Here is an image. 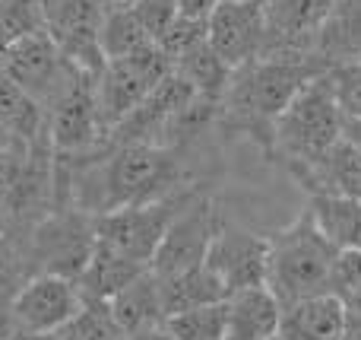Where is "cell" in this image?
Masks as SVG:
<instances>
[{"instance_id": "6da1fadb", "label": "cell", "mask_w": 361, "mask_h": 340, "mask_svg": "<svg viewBox=\"0 0 361 340\" xmlns=\"http://www.w3.org/2000/svg\"><path fill=\"white\" fill-rule=\"evenodd\" d=\"M178 178V159L169 146L159 143H118L102 159H89L82 165V182L73 184L86 213H108L130 204L156 201L169 194Z\"/></svg>"}, {"instance_id": "7a4b0ae2", "label": "cell", "mask_w": 361, "mask_h": 340, "mask_svg": "<svg viewBox=\"0 0 361 340\" xmlns=\"http://www.w3.org/2000/svg\"><path fill=\"white\" fill-rule=\"evenodd\" d=\"M324 70L326 67H317L307 54H260L231 70L228 89L219 105L241 131L273 134V121L292 102V95Z\"/></svg>"}, {"instance_id": "3957f363", "label": "cell", "mask_w": 361, "mask_h": 340, "mask_svg": "<svg viewBox=\"0 0 361 340\" xmlns=\"http://www.w3.org/2000/svg\"><path fill=\"white\" fill-rule=\"evenodd\" d=\"M333 258L336 245H330V239L314 223L311 210H305L292 226L269 235L267 286L279 296V303L330 293Z\"/></svg>"}, {"instance_id": "277c9868", "label": "cell", "mask_w": 361, "mask_h": 340, "mask_svg": "<svg viewBox=\"0 0 361 340\" xmlns=\"http://www.w3.org/2000/svg\"><path fill=\"white\" fill-rule=\"evenodd\" d=\"M343 137V112L330 76L314 74L273 121V140L292 163H314Z\"/></svg>"}, {"instance_id": "5b68a950", "label": "cell", "mask_w": 361, "mask_h": 340, "mask_svg": "<svg viewBox=\"0 0 361 340\" xmlns=\"http://www.w3.org/2000/svg\"><path fill=\"white\" fill-rule=\"evenodd\" d=\"M190 197H193L190 191L187 194L169 191V194L156 197V201H143V204H130V207L108 210V213H95L92 216L95 248L111 252L124 261H133V264L149 267L169 223L184 210V204Z\"/></svg>"}, {"instance_id": "8992f818", "label": "cell", "mask_w": 361, "mask_h": 340, "mask_svg": "<svg viewBox=\"0 0 361 340\" xmlns=\"http://www.w3.org/2000/svg\"><path fill=\"white\" fill-rule=\"evenodd\" d=\"M169 74H171V57L156 42L146 45L137 54L105 61L102 74L95 76V105H99V118L105 134H111L114 124H121L149 95V89Z\"/></svg>"}, {"instance_id": "52a82bcc", "label": "cell", "mask_w": 361, "mask_h": 340, "mask_svg": "<svg viewBox=\"0 0 361 340\" xmlns=\"http://www.w3.org/2000/svg\"><path fill=\"white\" fill-rule=\"evenodd\" d=\"M0 74H6L29 95H35L42 102V108H51L82 76L61 54V48L44 29L23 35L6 51H0Z\"/></svg>"}, {"instance_id": "ba28073f", "label": "cell", "mask_w": 361, "mask_h": 340, "mask_svg": "<svg viewBox=\"0 0 361 340\" xmlns=\"http://www.w3.org/2000/svg\"><path fill=\"white\" fill-rule=\"evenodd\" d=\"M222 213H219L216 201L209 197H197L184 204V210L169 223L162 242H159L156 254L149 261V271L156 277H175L190 267H200L206 261L216 233L222 229Z\"/></svg>"}, {"instance_id": "9c48e42d", "label": "cell", "mask_w": 361, "mask_h": 340, "mask_svg": "<svg viewBox=\"0 0 361 340\" xmlns=\"http://www.w3.org/2000/svg\"><path fill=\"white\" fill-rule=\"evenodd\" d=\"M102 16H105L102 0H42L44 32L54 38L61 54L92 80L105 67V57L99 48Z\"/></svg>"}, {"instance_id": "30bf717a", "label": "cell", "mask_w": 361, "mask_h": 340, "mask_svg": "<svg viewBox=\"0 0 361 340\" xmlns=\"http://www.w3.org/2000/svg\"><path fill=\"white\" fill-rule=\"evenodd\" d=\"M86 309L76 280L61 274H35L13 296V328L23 334H57Z\"/></svg>"}, {"instance_id": "8fae6325", "label": "cell", "mask_w": 361, "mask_h": 340, "mask_svg": "<svg viewBox=\"0 0 361 340\" xmlns=\"http://www.w3.org/2000/svg\"><path fill=\"white\" fill-rule=\"evenodd\" d=\"M206 42L231 70L260 57L267 48L263 0H219L206 19Z\"/></svg>"}, {"instance_id": "7c38bea8", "label": "cell", "mask_w": 361, "mask_h": 340, "mask_svg": "<svg viewBox=\"0 0 361 340\" xmlns=\"http://www.w3.org/2000/svg\"><path fill=\"white\" fill-rule=\"evenodd\" d=\"M95 248L92 213L67 210L54 213L35 226V261H42V274L80 280Z\"/></svg>"}, {"instance_id": "4fadbf2b", "label": "cell", "mask_w": 361, "mask_h": 340, "mask_svg": "<svg viewBox=\"0 0 361 340\" xmlns=\"http://www.w3.org/2000/svg\"><path fill=\"white\" fill-rule=\"evenodd\" d=\"M203 264L222 280L228 296L238 290H247V286H263L269 264V239L222 223Z\"/></svg>"}, {"instance_id": "5bb4252c", "label": "cell", "mask_w": 361, "mask_h": 340, "mask_svg": "<svg viewBox=\"0 0 361 340\" xmlns=\"http://www.w3.org/2000/svg\"><path fill=\"white\" fill-rule=\"evenodd\" d=\"M105 134L95 105V80L82 74L61 99L51 105L48 137L61 156H80L95 150L99 137Z\"/></svg>"}, {"instance_id": "9a60e30c", "label": "cell", "mask_w": 361, "mask_h": 340, "mask_svg": "<svg viewBox=\"0 0 361 340\" xmlns=\"http://www.w3.org/2000/svg\"><path fill=\"white\" fill-rule=\"evenodd\" d=\"M336 0H263L269 54H292L301 42L317 35ZM263 48V54H267Z\"/></svg>"}, {"instance_id": "2e32d148", "label": "cell", "mask_w": 361, "mask_h": 340, "mask_svg": "<svg viewBox=\"0 0 361 340\" xmlns=\"http://www.w3.org/2000/svg\"><path fill=\"white\" fill-rule=\"evenodd\" d=\"M349 322V309L336 293H317L295 303H282V340H339Z\"/></svg>"}, {"instance_id": "e0dca14e", "label": "cell", "mask_w": 361, "mask_h": 340, "mask_svg": "<svg viewBox=\"0 0 361 340\" xmlns=\"http://www.w3.org/2000/svg\"><path fill=\"white\" fill-rule=\"evenodd\" d=\"M282 303L267 283L225 299V340H267L279 334Z\"/></svg>"}, {"instance_id": "ac0fdd59", "label": "cell", "mask_w": 361, "mask_h": 340, "mask_svg": "<svg viewBox=\"0 0 361 340\" xmlns=\"http://www.w3.org/2000/svg\"><path fill=\"white\" fill-rule=\"evenodd\" d=\"M292 175L307 191H330L361 201V153L343 137L314 163H292Z\"/></svg>"}, {"instance_id": "d6986e66", "label": "cell", "mask_w": 361, "mask_h": 340, "mask_svg": "<svg viewBox=\"0 0 361 340\" xmlns=\"http://www.w3.org/2000/svg\"><path fill=\"white\" fill-rule=\"evenodd\" d=\"M102 305H105L111 324L118 328V334H133V331L156 328V324L165 322L162 290H159V277L152 271H143L140 277H133L130 283L121 286Z\"/></svg>"}, {"instance_id": "ffe728a7", "label": "cell", "mask_w": 361, "mask_h": 340, "mask_svg": "<svg viewBox=\"0 0 361 340\" xmlns=\"http://www.w3.org/2000/svg\"><path fill=\"white\" fill-rule=\"evenodd\" d=\"M171 67H175L178 76H184V80L190 83L197 99L209 102V105L222 102L225 89H228V80H231V67L212 51V45L206 42V38L190 45L187 51H180L175 61H171Z\"/></svg>"}, {"instance_id": "44dd1931", "label": "cell", "mask_w": 361, "mask_h": 340, "mask_svg": "<svg viewBox=\"0 0 361 340\" xmlns=\"http://www.w3.org/2000/svg\"><path fill=\"white\" fill-rule=\"evenodd\" d=\"M311 210L317 229L330 239L336 248H361V201L345 194H330V191H314Z\"/></svg>"}, {"instance_id": "7402d4cb", "label": "cell", "mask_w": 361, "mask_h": 340, "mask_svg": "<svg viewBox=\"0 0 361 340\" xmlns=\"http://www.w3.org/2000/svg\"><path fill=\"white\" fill-rule=\"evenodd\" d=\"M44 124V108L35 95H29L19 83L0 74V131L13 143H35Z\"/></svg>"}, {"instance_id": "603a6c76", "label": "cell", "mask_w": 361, "mask_h": 340, "mask_svg": "<svg viewBox=\"0 0 361 340\" xmlns=\"http://www.w3.org/2000/svg\"><path fill=\"white\" fill-rule=\"evenodd\" d=\"M159 290H162L165 318L175 315V312L190 309V305H203V303H219V299H228L222 280H219L206 264L190 267V271L175 274V277H159Z\"/></svg>"}, {"instance_id": "cb8c5ba5", "label": "cell", "mask_w": 361, "mask_h": 340, "mask_svg": "<svg viewBox=\"0 0 361 340\" xmlns=\"http://www.w3.org/2000/svg\"><path fill=\"white\" fill-rule=\"evenodd\" d=\"M146 45H152V38L143 29V23H140V16L133 13L130 4L105 6V16H102V25H99V48L105 61L137 54Z\"/></svg>"}, {"instance_id": "d4e9b609", "label": "cell", "mask_w": 361, "mask_h": 340, "mask_svg": "<svg viewBox=\"0 0 361 340\" xmlns=\"http://www.w3.org/2000/svg\"><path fill=\"white\" fill-rule=\"evenodd\" d=\"M162 324L175 340H225V299L190 305L169 315Z\"/></svg>"}, {"instance_id": "484cf974", "label": "cell", "mask_w": 361, "mask_h": 340, "mask_svg": "<svg viewBox=\"0 0 361 340\" xmlns=\"http://www.w3.org/2000/svg\"><path fill=\"white\" fill-rule=\"evenodd\" d=\"M38 29H44L42 0H0V51Z\"/></svg>"}, {"instance_id": "4316f807", "label": "cell", "mask_w": 361, "mask_h": 340, "mask_svg": "<svg viewBox=\"0 0 361 340\" xmlns=\"http://www.w3.org/2000/svg\"><path fill=\"white\" fill-rule=\"evenodd\" d=\"M326 76H330V86L343 118H358L361 115V57L358 61L333 64V67H326Z\"/></svg>"}, {"instance_id": "83f0119b", "label": "cell", "mask_w": 361, "mask_h": 340, "mask_svg": "<svg viewBox=\"0 0 361 340\" xmlns=\"http://www.w3.org/2000/svg\"><path fill=\"white\" fill-rule=\"evenodd\" d=\"M25 143H0V213L13 210L23 188V172H25Z\"/></svg>"}, {"instance_id": "f1b7e54d", "label": "cell", "mask_w": 361, "mask_h": 340, "mask_svg": "<svg viewBox=\"0 0 361 340\" xmlns=\"http://www.w3.org/2000/svg\"><path fill=\"white\" fill-rule=\"evenodd\" d=\"M130 6H133V13L140 16L143 29L149 32L152 42H159V38H162L178 19L175 0H133Z\"/></svg>"}, {"instance_id": "f546056e", "label": "cell", "mask_w": 361, "mask_h": 340, "mask_svg": "<svg viewBox=\"0 0 361 340\" xmlns=\"http://www.w3.org/2000/svg\"><path fill=\"white\" fill-rule=\"evenodd\" d=\"M361 283V248H336V258L330 267V293L339 299Z\"/></svg>"}, {"instance_id": "4dcf8cb0", "label": "cell", "mask_w": 361, "mask_h": 340, "mask_svg": "<svg viewBox=\"0 0 361 340\" xmlns=\"http://www.w3.org/2000/svg\"><path fill=\"white\" fill-rule=\"evenodd\" d=\"M216 4L219 0H175L178 16H184V19H209Z\"/></svg>"}, {"instance_id": "1f68e13d", "label": "cell", "mask_w": 361, "mask_h": 340, "mask_svg": "<svg viewBox=\"0 0 361 340\" xmlns=\"http://www.w3.org/2000/svg\"><path fill=\"white\" fill-rule=\"evenodd\" d=\"M343 140L361 153V115L358 118H343Z\"/></svg>"}, {"instance_id": "d6a6232c", "label": "cell", "mask_w": 361, "mask_h": 340, "mask_svg": "<svg viewBox=\"0 0 361 340\" xmlns=\"http://www.w3.org/2000/svg\"><path fill=\"white\" fill-rule=\"evenodd\" d=\"M121 340H175L165 331V324H156V328H143V331H133V334H121Z\"/></svg>"}, {"instance_id": "836d02e7", "label": "cell", "mask_w": 361, "mask_h": 340, "mask_svg": "<svg viewBox=\"0 0 361 340\" xmlns=\"http://www.w3.org/2000/svg\"><path fill=\"white\" fill-rule=\"evenodd\" d=\"M343 303H345V309H349V315L361 318V283H358L352 293H345V296H343Z\"/></svg>"}, {"instance_id": "e575fe53", "label": "cell", "mask_w": 361, "mask_h": 340, "mask_svg": "<svg viewBox=\"0 0 361 340\" xmlns=\"http://www.w3.org/2000/svg\"><path fill=\"white\" fill-rule=\"evenodd\" d=\"M13 274V258H10V248L0 242V286L6 283V277Z\"/></svg>"}, {"instance_id": "d590c367", "label": "cell", "mask_w": 361, "mask_h": 340, "mask_svg": "<svg viewBox=\"0 0 361 340\" xmlns=\"http://www.w3.org/2000/svg\"><path fill=\"white\" fill-rule=\"evenodd\" d=\"M339 340H361V318L349 315V322H345V331H343V337H339Z\"/></svg>"}, {"instance_id": "8d00e7d4", "label": "cell", "mask_w": 361, "mask_h": 340, "mask_svg": "<svg viewBox=\"0 0 361 340\" xmlns=\"http://www.w3.org/2000/svg\"><path fill=\"white\" fill-rule=\"evenodd\" d=\"M4 140H10V137H6V134H4V131H0V143H4Z\"/></svg>"}, {"instance_id": "74e56055", "label": "cell", "mask_w": 361, "mask_h": 340, "mask_svg": "<svg viewBox=\"0 0 361 340\" xmlns=\"http://www.w3.org/2000/svg\"><path fill=\"white\" fill-rule=\"evenodd\" d=\"M267 340H282V337H279V334H276V337H267Z\"/></svg>"}]
</instances>
